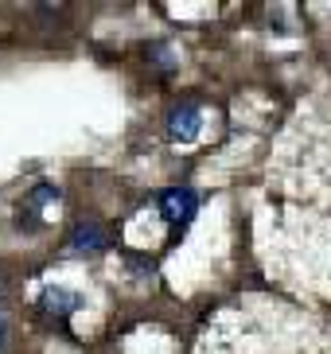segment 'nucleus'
Segmentation results:
<instances>
[{
    "instance_id": "obj_2",
    "label": "nucleus",
    "mask_w": 331,
    "mask_h": 354,
    "mask_svg": "<svg viewBox=\"0 0 331 354\" xmlns=\"http://www.w3.org/2000/svg\"><path fill=\"white\" fill-rule=\"evenodd\" d=\"M199 129H203V113H199V105H191V102H184V105H176L172 113H168V136L172 140H195L199 136Z\"/></svg>"
},
{
    "instance_id": "obj_1",
    "label": "nucleus",
    "mask_w": 331,
    "mask_h": 354,
    "mask_svg": "<svg viewBox=\"0 0 331 354\" xmlns=\"http://www.w3.org/2000/svg\"><path fill=\"white\" fill-rule=\"evenodd\" d=\"M195 210H199V195L191 187H168L160 195V218L168 226H187L195 218Z\"/></svg>"
},
{
    "instance_id": "obj_5",
    "label": "nucleus",
    "mask_w": 331,
    "mask_h": 354,
    "mask_svg": "<svg viewBox=\"0 0 331 354\" xmlns=\"http://www.w3.org/2000/svg\"><path fill=\"white\" fill-rule=\"evenodd\" d=\"M59 195H62L59 187H51V183H39V187L31 191V203H35V207H43V203H51V198L59 203Z\"/></svg>"
},
{
    "instance_id": "obj_4",
    "label": "nucleus",
    "mask_w": 331,
    "mask_h": 354,
    "mask_svg": "<svg viewBox=\"0 0 331 354\" xmlns=\"http://www.w3.org/2000/svg\"><path fill=\"white\" fill-rule=\"evenodd\" d=\"M78 304H82V296L59 288V284L39 292V312H47V315H71V312H78Z\"/></svg>"
},
{
    "instance_id": "obj_6",
    "label": "nucleus",
    "mask_w": 331,
    "mask_h": 354,
    "mask_svg": "<svg viewBox=\"0 0 331 354\" xmlns=\"http://www.w3.org/2000/svg\"><path fill=\"white\" fill-rule=\"evenodd\" d=\"M4 343H8V323H4V312H0V354H4Z\"/></svg>"
},
{
    "instance_id": "obj_3",
    "label": "nucleus",
    "mask_w": 331,
    "mask_h": 354,
    "mask_svg": "<svg viewBox=\"0 0 331 354\" xmlns=\"http://www.w3.org/2000/svg\"><path fill=\"white\" fill-rule=\"evenodd\" d=\"M66 250H71V253H102L105 250V230L98 226L93 218L74 222L71 238H66Z\"/></svg>"
}]
</instances>
